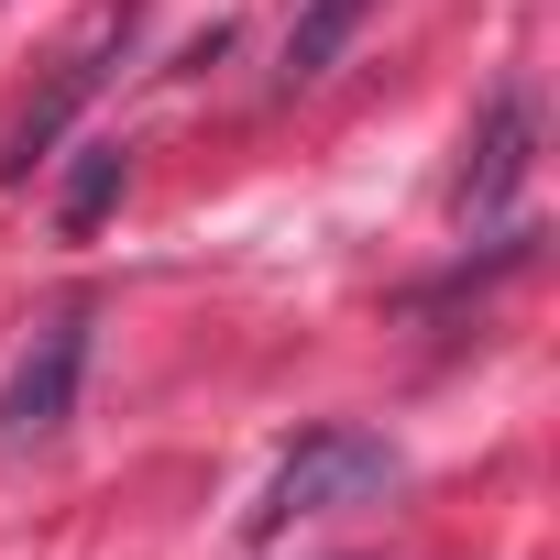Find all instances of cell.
Masks as SVG:
<instances>
[{"mask_svg":"<svg viewBox=\"0 0 560 560\" xmlns=\"http://www.w3.org/2000/svg\"><path fill=\"white\" fill-rule=\"evenodd\" d=\"M527 154H538V110H527V89H494V110L472 132V165H462V220H505L516 187H527Z\"/></svg>","mask_w":560,"mask_h":560,"instance_id":"cell-3","label":"cell"},{"mask_svg":"<svg viewBox=\"0 0 560 560\" xmlns=\"http://www.w3.org/2000/svg\"><path fill=\"white\" fill-rule=\"evenodd\" d=\"M78 374H89V308H56V319L23 341V363L0 374V440H12V451L56 440V429L78 418Z\"/></svg>","mask_w":560,"mask_h":560,"instance_id":"cell-2","label":"cell"},{"mask_svg":"<svg viewBox=\"0 0 560 560\" xmlns=\"http://www.w3.org/2000/svg\"><path fill=\"white\" fill-rule=\"evenodd\" d=\"M396 483H407L396 440H374V429L330 418V429H308L287 462H275V483H264V505H253V538H287V527H308V516H352V505H385Z\"/></svg>","mask_w":560,"mask_h":560,"instance_id":"cell-1","label":"cell"},{"mask_svg":"<svg viewBox=\"0 0 560 560\" xmlns=\"http://www.w3.org/2000/svg\"><path fill=\"white\" fill-rule=\"evenodd\" d=\"M363 12H374V0H298V23H287V89L330 78V67H341V45L363 34Z\"/></svg>","mask_w":560,"mask_h":560,"instance_id":"cell-5","label":"cell"},{"mask_svg":"<svg viewBox=\"0 0 560 560\" xmlns=\"http://www.w3.org/2000/svg\"><path fill=\"white\" fill-rule=\"evenodd\" d=\"M121 187H132V154H121V143H78V165H67V187H56V231L89 242V231L110 220Z\"/></svg>","mask_w":560,"mask_h":560,"instance_id":"cell-4","label":"cell"}]
</instances>
